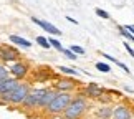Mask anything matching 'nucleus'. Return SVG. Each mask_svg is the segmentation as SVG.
Listing matches in <instances>:
<instances>
[{
    "mask_svg": "<svg viewBox=\"0 0 134 119\" xmlns=\"http://www.w3.org/2000/svg\"><path fill=\"white\" fill-rule=\"evenodd\" d=\"M88 109H90L88 98L83 96L80 91H76L73 94V99L70 101V104L65 107V111L60 116L63 119H81V117H85Z\"/></svg>",
    "mask_w": 134,
    "mask_h": 119,
    "instance_id": "obj_1",
    "label": "nucleus"
},
{
    "mask_svg": "<svg viewBox=\"0 0 134 119\" xmlns=\"http://www.w3.org/2000/svg\"><path fill=\"white\" fill-rule=\"evenodd\" d=\"M30 89H32V84H30L28 81H20L12 91H8V93H5V94L0 96V103H2V104L13 106V107H20L22 103L25 101V98L28 96Z\"/></svg>",
    "mask_w": 134,
    "mask_h": 119,
    "instance_id": "obj_2",
    "label": "nucleus"
},
{
    "mask_svg": "<svg viewBox=\"0 0 134 119\" xmlns=\"http://www.w3.org/2000/svg\"><path fill=\"white\" fill-rule=\"evenodd\" d=\"M73 99V93H56L53 99L48 106H46L45 112L50 116H58L65 111V107L70 104V101Z\"/></svg>",
    "mask_w": 134,
    "mask_h": 119,
    "instance_id": "obj_3",
    "label": "nucleus"
},
{
    "mask_svg": "<svg viewBox=\"0 0 134 119\" xmlns=\"http://www.w3.org/2000/svg\"><path fill=\"white\" fill-rule=\"evenodd\" d=\"M81 84L76 81L73 76H58L53 81V89L56 93H76Z\"/></svg>",
    "mask_w": 134,
    "mask_h": 119,
    "instance_id": "obj_4",
    "label": "nucleus"
},
{
    "mask_svg": "<svg viewBox=\"0 0 134 119\" xmlns=\"http://www.w3.org/2000/svg\"><path fill=\"white\" fill-rule=\"evenodd\" d=\"M7 70H8V75L12 76V78H15L17 81H25L30 76V65L23 60L13 61Z\"/></svg>",
    "mask_w": 134,
    "mask_h": 119,
    "instance_id": "obj_5",
    "label": "nucleus"
},
{
    "mask_svg": "<svg viewBox=\"0 0 134 119\" xmlns=\"http://www.w3.org/2000/svg\"><path fill=\"white\" fill-rule=\"evenodd\" d=\"M78 91L83 96H86L88 99L96 101L101 94L106 93V88L101 86V84H98V83H88V84H81V88H78Z\"/></svg>",
    "mask_w": 134,
    "mask_h": 119,
    "instance_id": "obj_6",
    "label": "nucleus"
},
{
    "mask_svg": "<svg viewBox=\"0 0 134 119\" xmlns=\"http://www.w3.org/2000/svg\"><path fill=\"white\" fill-rule=\"evenodd\" d=\"M18 60H22V55L17 46L0 45V63H13Z\"/></svg>",
    "mask_w": 134,
    "mask_h": 119,
    "instance_id": "obj_7",
    "label": "nucleus"
},
{
    "mask_svg": "<svg viewBox=\"0 0 134 119\" xmlns=\"http://www.w3.org/2000/svg\"><path fill=\"white\" fill-rule=\"evenodd\" d=\"M30 75H32L33 81H37V83H46L50 80H56V78H58V75H56L51 68H46V66H40V68H37L33 73L30 71Z\"/></svg>",
    "mask_w": 134,
    "mask_h": 119,
    "instance_id": "obj_8",
    "label": "nucleus"
},
{
    "mask_svg": "<svg viewBox=\"0 0 134 119\" xmlns=\"http://www.w3.org/2000/svg\"><path fill=\"white\" fill-rule=\"evenodd\" d=\"M111 119H134V109L129 104H116L113 106Z\"/></svg>",
    "mask_w": 134,
    "mask_h": 119,
    "instance_id": "obj_9",
    "label": "nucleus"
},
{
    "mask_svg": "<svg viewBox=\"0 0 134 119\" xmlns=\"http://www.w3.org/2000/svg\"><path fill=\"white\" fill-rule=\"evenodd\" d=\"M32 22L35 23V25H38L40 28H43L46 33H50V35H53V37H58V35H61V32L58 28L55 27L53 23H50V22H46V20H40V18H37V17H32Z\"/></svg>",
    "mask_w": 134,
    "mask_h": 119,
    "instance_id": "obj_10",
    "label": "nucleus"
},
{
    "mask_svg": "<svg viewBox=\"0 0 134 119\" xmlns=\"http://www.w3.org/2000/svg\"><path fill=\"white\" fill-rule=\"evenodd\" d=\"M56 94V91L53 89V88H46V91H45V94L40 98V101H38V107H37V111H45L46 109V106L51 103V99H53V96Z\"/></svg>",
    "mask_w": 134,
    "mask_h": 119,
    "instance_id": "obj_11",
    "label": "nucleus"
},
{
    "mask_svg": "<svg viewBox=\"0 0 134 119\" xmlns=\"http://www.w3.org/2000/svg\"><path fill=\"white\" fill-rule=\"evenodd\" d=\"M113 114V106L111 104H101L99 107H96L93 111V116L96 119H111Z\"/></svg>",
    "mask_w": 134,
    "mask_h": 119,
    "instance_id": "obj_12",
    "label": "nucleus"
},
{
    "mask_svg": "<svg viewBox=\"0 0 134 119\" xmlns=\"http://www.w3.org/2000/svg\"><path fill=\"white\" fill-rule=\"evenodd\" d=\"M18 83L20 81H17L15 78H12V76H8V78H5L3 81H0V96L5 94V93H8V91H12Z\"/></svg>",
    "mask_w": 134,
    "mask_h": 119,
    "instance_id": "obj_13",
    "label": "nucleus"
},
{
    "mask_svg": "<svg viewBox=\"0 0 134 119\" xmlns=\"http://www.w3.org/2000/svg\"><path fill=\"white\" fill-rule=\"evenodd\" d=\"M8 40L12 41L15 46H20V48H30V46H32V41L23 38V37H20V35H10Z\"/></svg>",
    "mask_w": 134,
    "mask_h": 119,
    "instance_id": "obj_14",
    "label": "nucleus"
},
{
    "mask_svg": "<svg viewBox=\"0 0 134 119\" xmlns=\"http://www.w3.org/2000/svg\"><path fill=\"white\" fill-rule=\"evenodd\" d=\"M118 32H119V35L122 38H124L126 41H129V43H134V35H131L124 27H118Z\"/></svg>",
    "mask_w": 134,
    "mask_h": 119,
    "instance_id": "obj_15",
    "label": "nucleus"
},
{
    "mask_svg": "<svg viewBox=\"0 0 134 119\" xmlns=\"http://www.w3.org/2000/svg\"><path fill=\"white\" fill-rule=\"evenodd\" d=\"M58 71H60V73H63L65 76H78L80 75L75 68H68V66H60Z\"/></svg>",
    "mask_w": 134,
    "mask_h": 119,
    "instance_id": "obj_16",
    "label": "nucleus"
},
{
    "mask_svg": "<svg viewBox=\"0 0 134 119\" xmlns=\"http://www.w3.org/2000/svg\"><path fill=\"white\" fill-rule=\"evenodd\" d=\"M96 70L99 71V73H109L111 66L108 63H104V61H98V63H96Z\"/></svg>",
    "mask_w": 134,
    "mask_h": 119,
    "instance_id": "obj_17",
    "label": "nucleus"
},
{
    "mask_svg": "<svg viewBox=\"0 0 134 119\" xmlns=\"http://www.w3.org/2000/svg\"><path fill=\"white\" fill-rule=\"evenodd\" d=\"M48 43H50V46H53L56 51H60V53H61L63 46H61V41H60V40H56V38H53V37H50V38H48Z\"/></svg>",
    "mask_w": 134,
    "mask_h": 119,
    "instance_id": "obj_18",
    "label": "nucleus"
},
{
    "mask_svg": "<svg viewBox=\"0 0 134 119\" xmlns=\"http://www.w3.org/2000/svg\"><path fill=\"white\" fill-rule=\"evenodd\" d=\"M37 43L42 46V48H45V50H50V48H51L50 43H48V38H46V37H37Z\"/></svg>",
    "mask_w": 134,
    "mask_h": 119,
    "instance_id": "obj_19",
    "label": "nucleus"
},
{
    "mask_svg": "<svg viewBox=\"0 0 134 119\" xmlns=\"http://www.w3.org/2000/svg\"><path fill=\"white\" fill-rule=\"evenodd\" d=\"M61 53H63V55H65L68 60H78V55H75L73 51L68 50V48H63V50H61Z\"/></svg>",
    "mask_w": 134,
    "mask_h": 119,
    "instance_id": "obj_20",
    "label": "nucleus"
},
{
    "mask_svg": "<svg viewBox=\"0 0 134 119\" xmlns=\"http://www.w3.org/2000/svg\"><path fill=\"white\" fill-rule=\"evenodd\" d=\"M68 50H71L75 55H78V56L80 55H85V48H83V46H78V45H71Z\"/></svg>",
    "mask_w": 134,
    "mask_h": 119,
    "instance_id": "obj_21",
    "label": "nucleus"
},
{
    "mask_svg": "<svg viewBox=\"0 0 134 119\" xmlns=\"http://www.w3.org/2000/svg\"><path fill=\"white\" fill-rule=\"evenodd\" d=\"M94 13L98 15V17L104 18V20H109V13H108L106 10H103V8H94Z\"/></svg>",
    "mask_w": 134,
    "mask_h": 119,
    "instance_id": "obj_22",
    "label": "nucleus"
},
{
    "mask_svg": "<svg viewBox=\"0 0 134 119\" xmlns=\"http://www.w3.org/2000/svg\"><path fill=\"white\" fill-rule=\"evenodd\" d=\"M8 76H10V75H8V70L2 65V66H0V81H3L5 78H8Z\"/></svg>",
    "mask_w": 134,
    "mask_h": 119,
    "instance_id": "obj_23",
    "label": "nucleus"
},
{
    "mask_svg": "<svg viewBox=\"0 0 134 119\" xmlns=\"http://www.w3.org/2000/svg\"><path fill=\"white\" fill-rule=\"evenodd\" d=\"M114 65H118V66H119V68H121L122 71H124V73H127V75L131 73L129 66H127V65H124V63H122V61H119V60H116V63H114Z\"/></svg>",
    "mask_w": 134,
    "mask_h": 119,
    "instance_id": "obj_24",
    "label": "nucleus"
},
{
    "mask_svg": "<svg viewBox=\"0 0 134 119\" xmlns=\"http://www.w3.org/2000/svg\"><path fill=\"white\" fill-rule=\"evenodd\" d=\"M124 48H126V51H127V53H129V55L132 56V58H134V48L131 46V43H129V41H124Z\"/></svg>",
    "mask_w": 134,
    "mask_h": 119,
    "instance_id": "obj_25",
    "label": "nucleus"
},
{
    "mask_svg": "<svg viewBox=\"0 0 134 119\" xmlns=\"http://www.w3.org/2000/svg\"><path fill=\"white\" fill-rule=\"evenodd\" d=\"M124 28H126L131 35H134V25H129V23H127V25H124Z\"/></svg>",
    "mask_w": 134,
    "mask_h": 119,
    "instance_id": "obj_26",
    "label": "nucleus"
},
{
    "mask_svg": "<svg viewBox=\"0 0 134 119\" xmlns=\"http://www.w3.org/2000/svg\"><path fill=\"white\" fill-rule=\"evenodd\" d=\"M66 20H68L70 23H75V25H78V20H75L73 17H66Z\"/></svg>",
    "mask_w": 134,
    "mask_h": 119,
    "instance_id": "obj_27",
    "label": "nucleus"
}]
</instances>
